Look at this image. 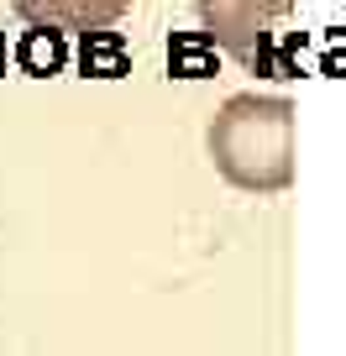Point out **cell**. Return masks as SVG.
Wrapping results in <instances>:
<instances>
[{"label": "cell", "instance_id": "1", "mask_svg": "<svg viewBox=\"0 0 346 356\" xmlns=\"http://www.w3.org/2000/svg\"><path fill=\"white\" fill-rule=\"evenodd\" d=\"M210 157L236 189L273 194L294 178V105L273 95H236L210 126Z\"/></svg>", "mask_w": 346, "mask_h": 356}, {"label": "cell", "instance_id": "2", "mask_svg": "<svg viewBox=\"0 0 346 356\" xmlns=\"http://www.w3.org/2000/svg\"><path fill=\"white\" fill-rule=\"evenodd\" d=\"M200 6V22H205V37L221 42L226 53H242V58H257V47L268 42L273 22L294 11V0H194Z\"/></svg>", "mask_w": 346, "mask_h": 356}, {"label": "cell", "instance_id": "3", "mask_svg": "<svg viewBox=\"0 0 346 356\" xmlns=\"http://www.w3.org/2000/svg\"><path fill=\"white\" fill-rule=\"evenodd\" d=\"M16 11L37 26H68V32H90L105 26L132 6V0H11Z\"/></svg>", "mask_w": 346, "mask_h": 356}, {"label": "cell", "instance_id": "4", "mask_svg": "<svg viewBox=\"0 0 346 356\" xmlns=\"http://www.w3.org/2000/svg\"><path fill=\"white\" fill-rule=\"evenodd\" d=\"M79 68L95 79H121L126 74V42L116 32H84V47H79Z\"/></svg>", "mask_w": 346, "mask_h": 356}, {"label": "cell", "instance_id": "5", "mask_svg": "<svg viewBox=\"0 0 346 356\" xmlns=\"http://www.w3.org/2000/svg\"><path fill=\"white\" fill-rule=\"evenodd\" d=\"M210 37H173L168 42V68L179 79H205V74H215V53H210Z\"/></svg>", "mask_w": 346, "mask_h": 356}, {"label": "cell", "instance_id": "6", "mask_svg": "<svg viewBox=\"0 0 346 356\" xmlns=\"http://www.w3.org/2000/svg\"><path fill=\"white\" fill-rule=\"evenodd\" d=\"M16 63H22L26 74H58V68H63V42H58V32L53 26L26 32V42L16 47Z\"/></svg>", "mask_w": 346, "mask_h": 356}]
</instances>
